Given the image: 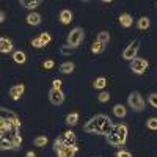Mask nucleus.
<instances>
[{"mask_svg": "<svg viewBox=\"0 0 157 157\" xmlns=\"http://www.w3.org/2000/svg\"><path fill=\"white\" fill-rule=\"evenodd\" d=\"M77 121H78V113L77 112H72V113H69L66 116V124L68 126H75Z\"/></svg>", "mask_w": 157, "mask_h": 157, "instance_id": "25", "label": "nucleus"}, {"mask_svg": "<svg viewBox=\"0 0 157 157\" xmlns=\"http://www.w3.org/2000/svg\"><path fill=\"white\" fill-rule=\"evenodd\" d=\"M105 138H107V141H109V145H112V146H115V148H120V146H123V145H124V143L120 140V137H118L115 132H112V134H110V135H107Z\"/></svg>", "mask_w": 157, "mask_h": 157, "instance_id": "12", "label": "nucleus"}, {"mask_svg": "<svg viewBox=\"0 0 157 157\" xmlns=\"http://www.w3.org/2000/svg\"><path fill=\"white\" fill-rule=\"evenodd\" d=\"M140 49V43L138 41H132L124 50H123V58L127 61H132L134 58H137V52Z\"/></svg>", "mask_w": 157, "mask_h": 157, "instance_id": "6", "label": "nucleus"}, {"mask_svg": "<svg viewBox=\"0 0 157 157\" xmlns=\"http://www.w3.org/2000/svg\"><path fill=\"white\" fill-rule=\"evenodd\" d=\"M120 25L124 29H129L130 25H132V16L127 14V13H123V14H120Z\"/></svg>", "mask_w": 157, "mask_h": 157, "instance_id": "13", "label": "nucleus"}, {"mask_svg": "<svg viewBox=\"0 0 157 157\" xmlns=\"http://www.w3.org/2000/svg\"><path fill=\"white\" fill-rule=\"evenodd\" d=\"M113 123L107 115H96L91 120H88L83 126V130L86 134H93V135H104L107 137L113 132Z\"/></svg>", "mask_w": 157, "mask_h": 157, "instance_id": "1", "label": "nucleus"}, {"mask_svg": "<svg viewBox=\"0 0 157 157\" xmlns=\"http://www.w3.org/2000/svg\"><path fill=\"white\" fill-rule=\"evenodd\" d=\"M11 50H13L11 39H8V38H0V52H2V54H10Z\"/></svg>", "mask_w": 157, "mask_h": 157, "instance_id": "11", "label": "nucleus"}, {"mask_svg": "<svg viewBox=\"0 0 157 157\" xmlns=\"http://www.w3.org/2000/svg\"><path fill=\"white\" fill-rule=\"evenodd\" d=\"M116 157H132V154H130L129 151H124V149H121V151H118Z\"/></svg>", "mask_w": 157, "mask_h": 157, "instance_id": "36", "label": "nucleus"}, {"mask_svg": "<svg viewBox=\"0 0 157 157\" xmlns=\"http://www.w3.org/2000/svg\"><path fill=\"white\" fill-rule=\"evenodd\" d=\"M60 72L63 74H72L74 72V63L72 61H64L60 64Z\"/></svg>", "mask_w": 157, "mask_h": 157, "instance_id": "16", "label": "nucleus"}, {"mask_svg": "<svg viewBox=\"0 0 157 157\" xmlns=\"http://www.w3.org/2000/svg\"><path fill=\"white\" fill-rule=\"evenodd\" d=\"M78 151V148L74 145V146H63L60 151H57L58 157H74L75 152Z\"/></svg>", "mask_w": 157, "mask_h": 157, "instance_id": "9", "label": "nucleus"}, {"mask_svg": "<svg viewBox=\"0 0 157 157\" xmlns=\"http://www.w3.org/2000/svg\"><path fill=\"white\" fill-rule=\"evenodd\" d=\"M25 157H36V154H35V152H32V151H29Z\"/></svg>", "mask_w": 157, "mask_h": 157, "instance_id": "40", "label": "nucleus"}, {"mask_svg": "<svg viewBox=\"0 0 157 157\" xmlns=\"http://www.w3.org/2000/svg\"><path fill=\"white\" fill-rule=\"evenodd\" d=\"M71 52H72V49H71L69 46H63V47L60 49V54H61V55H69Z\"/></svg>", "mask_w": 157, "mask_h": 157, "instance_id": "35", "label": "nucleus"}, {"mask_svg": "<svg viewBox=\"0 0 157 157\" xmlns=\"http://www.w3.org/2000/svg\"><path fill=\"white\" fill-rule=\"evenodd\" d=\"M146 127L149 129V130H157V118H149V120L146 121Z\"/></svg>", "mask_w": 157, "mask_h": 157, "instance_id": "29", "label": "nucleus"}, {"mask_svg": "<svg viewBox=\"0 0 157 157\" xmlns=\"http://www.w3.org/2000/svg\"><path fill=\"white\" fill-rule=\"evenodd\" d=\"M24 91H25V86H24L22 83L13 85V86L10 88V98H11L13 101H19V99L22 98V94H24Z\"/></svg>", "mask_w": 157, "mask_h": 157, "instance_id": "8", "label": "nucleus"}, {"mask_svg": "<svg viewBox=\"0 0 157 157\" xmlns=\"http://www.w3.org/2000/svg\"><path fill=\"white\" fill-rule=\"evenodd\" d=\"M148 66H149V63L145 58H138L137 57V58H134L132 61H130V71H132L134 74H145Z\"/></svg>", "mask_w": 157, "mask_h": 157, "instance_id": "5", "label": "nucleus"}, {"mask_svg": "<svg viewBox=\"0 0 157 157\" xmlns=\"http://www.w3.org/2000/svg\"><path fill=\"white\" fill-rule=\"evenodd\" d=\"M32 46H33V47H36V49H41V47H44V44L41 43V39H39V36L32 39Z\"/></svg>", "mask_w": 157, "mask_h": 157, "instance_id": "34", "label": "nucleus"}, {"mask_svg": "<svg viewBox=\"0 0 157 157\" xmlns=\"http://www.w3.org/2000/svg\"><path fill=\"white\" fill-rule=\"evenodd\" d=\"M148 102H149V105L157 109V93H151L149 98H148Z\"/></svg>", "mask_w": 157, "mask_h": 157, "instance_id": "32", "label": "nucleus"}, {"mask_svg": "<svg viewBox=\"0 0 157 157\" xmlns=\"http://www.w3.org/2000/svg\"><path fill=\"white\" fill-rule=\"evenodd\" d=\"M61 80H60V78H55V80H54V83H52V88H57V90H61Z\"/></svg>", "mask_w": 157, "mask_h": 157, "instance_id": "38", "label": "nucleus"}, {"mask_svg": "<svg viewBox=\"0 0 157 157\" xmlns=\"http://www.w3.org/2000/svg\"><path fill=\"white\" fill-rule=\"evenodd\" d=\"M54 60H47V61H44V64H43V66H44V69H52V68H54Z\"/></svg>", "mask_w": 157, "mask_h": 157, "instance_id": "37", "label": "nucleus"}, {"mask_svg": "<svg viewBox=\"0 0 157 157\" xmlns=\"http://www.w3.org/2000/svg\"><path fill=\"white\" fill-rule=\"evenodd\" d=\"M64 145L66 146H74V143H75V140H77V137H75V134L72 132V130H68V132H64Z\"/></svg>", "mask_w": 157, "mask_h": 157, "instance_id": "14", "label": "nucleus"}, {"mask_svg": "<svg viewBox=\"0 0 157 157\" xmlns=\"http://www.w3.org/2000/svg\"><path fill=\"white\" fill-rule=\"evenodd\" d=\"M13 60H14V63H17V64H24L25 60H27V57H25V54L22 50H17V52L13 54Z\"/></svg>", "mask_w": 157, "mask_h": 157, "instance_id": "20", "label": "nucleus"}, {"mask_svg": "<svg viewBox=\"0 0 157 157\" xmlns=\"http://www.w3.org/2000/svg\"><path fill=\"white\" fill-rule=\"evenodd\" d=\"M49 101L52 105H61L64 102V93L61 90H57V88H50L49 91Z\"/></svg>", "mask_w": 157, "mask_h": 157, "instance_id": "7", "label": "nucleus"}, {"mask_svg": "<svg viewBox=\"0 0 157 157\" xmlns=\"http://www.w3.org/2000/svg\"><path fill=\"white\" fill-rule=\"evenodd\" d=\"M63 146H66V145H64V138H63V137H61V138H57L55 143H54V149H55V152L60 151Z\"/></svg>", "mask_w": 157, "mask_h": 157, "instance_id": "31", "label": "nucleus"}, {"mask_svg": "<svg viewBox=\"0 0 157 157\" xmlns=\"http://www.w3.org/2000/svg\"><path fill=\"white\" fill-rule=\"evenodd\" d=\"M21 130V120L19 116L16 118H2L0 120V138H11L16 137V135H21L19 134Z\"/></svg>", "mask_w": 157, "mask_h": 157, "instance_id": "2", "label": "nucleus"}, {"mask_svg": "<svg viewBox=\"0 0 157 157\" xmlns=\"http://www.w3.org/2000/svg\"><path fill=\"white\" fill-rule=\"evenodd\" d=\"M60 22H61V24H69V22H72V13H71V10H63V11L60 13Z\"/></svg>", "mask_w": 157, "mask_h": 157, "instance_id": "15", "label": "nucleus"}, {"mask_svg": "<svg viewBox=\"0 0 157 157\" xmlns=\"http://www.w3.org/2000/svg\"><path fill=\"white\" fill-rule=\"evenodd\" d=\"M104 44H101L99 41H96V43H93V46H91V52H93V54H101V52L104 50Z\"/></svg>", "mask_w": 157, "mask_h": 157, "instance_id": "27", "label": "nucleus"}, {"mask_svg": "<svg viewBox=\"0 0 157 157\" xmlns=\"http://www.w3.org/2000/svg\"><path fill=\"white\" fill-rule=\"evenodd\" d=\"M98 101H99V102H102V104H105V102H109V101H110V94H109V93H105V91H102V93L98 96Z\"/></svg>", "mask_w": 157, "mask_h": 157, "instance_id": "33", "label": "nucleus"}, {"mask_svg": "<svg viewBox=\"0 0 157 157\" xmlns=\"http://www.w3.org/2000/svg\"><path fill=\"white\" fill-rule=\"evenodd\" d=\"M155 8H157V3H155Z\"/></svg>", "mask_w": 157, "mask_h": 157, "instance_id": "41", "label": "nucleus"}, {"mask_svg": "<svg viewBox=\"0 0 157 157\" xmlns=\"http://www.w3.org/2000/svg\"><path fill=\"white\" fill-rule=\"evenodd\" d=\"M93 86L96 88V90H104L107 86V78L105 77H98L96 80L93 82Z\"/></svg>", "mask_w": 157, "mask_h": 157, "instance_id": "24", "label": "nucleus"}, {"mask_svg": "<svg viewBox=\"0 0 157 157\" xmlns=\"http://www.w3.org/2000/svg\"><path fill=\"white\" fill-rule=\"evenodd\" d=\"M83 38H85L83 29H82V27H74V29L69 32V35H68V44H66V46H69L71 49L78 47V46L82 44Z\"/></svg>", "mask_w": 157, "mask_h": 157, "instance_id": "3", "label": "nucleus"}, {"mask_svg": "<svg viewBox=\"0 0 157 157\" xmlns=\"http://www.w3.org/2000/svg\"><path fill=\"white\" fill-rule=\"evenodd\" d=\"M39 39H41V43L44 44V46H47L49 43H50V39H52V36L47 33V32H43L41 35H39Z\"/></svg>", "mask_w": 157, "mask_h": 157, "instance_id": "30", "label": "nucleus"}, {"mask_svg": "<svg viewBox=\"0 0 157 157\" xmlns=\"http://www.w3.org/2000/svg\"><path fill=\"white\" fill-rule=\"evenodd\" d=\"M149 25H151V21H149V17L143 16V17H140V19H138L137 27H138L140 30H146V29H149Z\"/></svg>", "mask_w": 157, "mask_h": 157, "instance_id": "23", "label": "nucleus"}, {"mask_svg": "<svg viewBox=\"0 0 157 157\" xmlns=\"http://www.w3.org/2000/svg\"><path fill=\"white\" fill-rule=\"evenodd\" d=\"M27 22L30 25H39L41 24V14H38V13H30L27 16Z\"/></svg>", "mask_w": 157, "mask_h": 157, "instance_id": "17", "label": "nucleus"}, {"mask_svg": "<svg viewBox=\"0 0 157 157\" xmlns=\"http://www.w3.org/2000/svg\"><path fill=\"white\" fill-rule=\"evenodd\" d=\"M5 21V11H0V22Z\"/></svg>", "mask_w": 157, "mask_h": 157, "instance_id": "39", "label": "nucleus"}, {"mask_svg": "<svg viewBox=\"0 0 157 157\" xmlns=\"http://www.w3.org/2000/svg\"><path fill=\"white\" fill-rule=\"evenodd\" d=\"M21 5L24 8H29V10H35L36 6L41 5V2L39 0H33V2H30V0H21Z\"/></svg>", "mask_w": 157, "mask_h": 157, "instance_id": "22", "label": "nucleus"}, {"mask_svg": "<svg viewBox=\"0 0 157 157\" xmlns=\"http://www.w3.org/2000/svg\"><path fill=\"white\" fill-rule=\"evenodd\" d=\"M127 104L134 112H143L145 110V101H143V98H141V94L138 93V91H132V93L129 94Z\"/></svg>", "mask_w": 157, "mask_h": 157, "instance_id": "4", "label": "nucleus"}, {"mask_svg": "<svg viewBox=\"0 0 157 157\" xmlns=\"http://www.w3.org/2000/svg\"><path fill=\"white\" fill-rule=\"evenodd\" d=\"M126 113H127V112H126V107L121 105V104H118V105L113 107V115H115L116 118H124Z\"/></svg>", "mask_w": 157, "mask_h": 157, "instance_id": "21", "label": "nucleus"}, {"mask_svg": "<svg viewBox=\"0 0 157 157\" xmlns=\"http://www.w3.org/2000/svg\"><path fill=\"white\" fill-rule=\"evenodd\" d=\"M0 149L2 151H6V149H14L13 146V140L11 138H0Z\"/></svg>", "mask_w": 157, "mask_h": 157, "instance_id": "18", "label": "nucleus"}, {"mask_svg": "<svg viewBox=\"0 0 157 157\" xmlns=\"http://www.w3.org/2000/svg\"><path fill=\"white\" fill-rule=\"evenodd\" d=\"M96 41H99V43H101V44H104V46L109 44V41H110V33H109V32H105V30H104V32H99V33H98V39H96Z\"/></svg>", "mask_w": 157, "mask_h": 157, "instance_id": "19", "label": "nucleus"}, {"mask_svg": "<svg viewBox=\"0 0 157 157\" xmlns=\"http://www.w3.org/2000/svg\"><path fill=\"white\" fill-rule=\"evenodd\" d=\"M33 145L38 146V148L46 146V145H47V137H46V135H39V137H36V138L33 140Z\"/></svg>", "mask_w": 157, "mask_h": 157, "instance_id": "26", "label": "nucleus"}, {"mask_svg": "<svg viewBox=\"0 0 157 157\" xmlns=\"http://www.w3.org/2000/svg\"><path fill=\"white\" fill-rule=\"evenodd\" d=\"M113 132L120 137V140H121L123 143H126V140H127V127H126L124 124L115 126V127H113Z\"/></svg>", "mask_w": 157, "mask_h": 157, "instance_id": "10", "label": "nucleus"}, {"mask_svg": "<svg viewBox=\"0 0 157 157\" xmlns=\"http://www.w3.org/2000/svg\"><path fill=\"white\" fill-rule=\"evenodd\" d=\"M0 113H2V118H16V116H17L14 112H11V110H8V109H5V107L0 109Z\"/></svg>", "mask_w": 157, "mask_h": 157, "instance_id": "28", "label": "nucleus"}]
</instances>
